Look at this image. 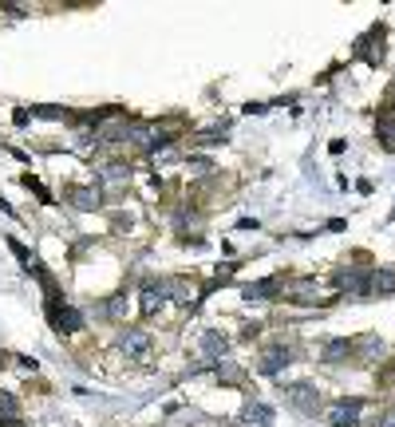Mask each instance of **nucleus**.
Masks as SVG:
<instances>
[{
	"mask_svg": "<svg viewBox=\"0 0 395 427\" xmlns=\"http://www.w3.org/2000/svg\"><path fill=\"white\" fill-rule=\"evenodd\" d=\"M379 427H395V408L384 411V419H379Z\"/></svg>",
	"mask_w": 395,
	"mask_h": 427,
	"instance_id": "obj_19",
	"label": "nucleus"
},
{
	"mask_svg": "<svg viewBox=\"0 0 395 427\" xmlns=\"http://www.w3.org/2000/svg\"><path fill=\"white\" fill-rule=\"evenodd\" d=\"M166 297L178 301V305H194L198 301V285L186 277H166Z\"/></svg>",
	"mask_w": 395,
	"mask_h": 427,
	"instance_id": "obj_9",
	"label": "nucleus"
},
{
	"mask_svg": "<svg viewBox=\"0 0 395 427\" xmlns=\"http://www.w3.org/2000/svg\"><path fill=\"white\" fill-rule=\"evenodd\" d=\"M115 344H119V353L123 356H130V360H143V356H147L150 353V333H147V328H119V340H115Z\"/></svg>",
	"mask_w": 395,
	"mask_h": 427,
	"instance_id": "obj_4",
	"label": "nucleus"
},
{
	"mask_svg": "<svg viewBox=\"0 0 395 427\" xmlns=\"http://www.w3.org/2000/svg\"><path fill=\"white\" fill-rule=\"evenodd\" d=\"M376 135H379V143H384V150H395V107H387V111H379Z\"/></svg>",
	"mask_w": 395,
	"mask_h": 427,
	"instance_id": "obj_14",
	"label": "nucleus"
},
{
	"mask_svg": "<svg viewBox=\"0 0 395 427\" xmlns=\"http://www.w3.org/2000/svg\"><path fill=\"white\" fill-rule=\"evenodd\" d=\"M372 293H395V270H372Z\"/></svg>",
	"mask_w": 395,
	"mask_h": 427,
	"instance_id": "obj_16",
	"label": "nucleus"
},
{
	"mask_svg": "<svg viewBox=\"0 0 395 427\" xmlns=\"http://www.w3.org/2000/svg\"><path fill=\"white\" fill-rule=\"evenodd\" d=\"M245 419H249V423H257V427H269V423H273V408H269V404H257V399H253V404L245 408Z\"/></svg>",
	"mask_w": 395,
	"mask_h": 427,
	"instance_id": "obj_17",
	"label": "nucleus"
},
{
	"mask_svg": "<svg viewBox=\"0 0 395 427\" xmlns=\"http://www.w3.org/2000/svg\"><path fill=\"white\" fill-rule=\"evenodd\" d=\"M202 348H206V364H218L221 356H226V348H230V340H226L218 328H210V333L202 336Z\"/></svg>",
	"mask_w": 395,
	"mask_h": 427,
	"instance_id": "obj_13",
	"label": "nucleus"
},
{
	"mask_svg": "<svg viewBox=\"0 0 395 427\" xmlns=\"http://www.w3.org/2000/svg\"><path fill=\"white\" fill-rule=\"evenodd\" d=\"M138 297H143V316H155L158 309H162V301H166V281H147Z\"/></svg>",
	"mask_w": 395,
	"mask_h": 427,
	"instance_id": "obj_10",
	"label": "nucleus"
},
{
	"mask_svg": "<svg viewBox=\"0 0 395 427\" xmlns=\"http://www.w3.org/2000/svg\"><path fill=\"white\" fill-rule=\"evenodd\" d=\"M384 353H387V344L379 340L376 333H364V336H356V340H352V356H356V360H364V364L379 360Z\"/></svg>",
	"mask_w": 395,
	"mask_h": 427,
	"instance_id": "obj_7",
	"label": "nucleus"
},
{
	"mask_svg": "<svg viewBox=\"0 0 395 427\" xmlns=\"http://www.w3.org/2000/svg\"><path fill=\"white\" fill-rule=\"evenodd\" d=\"M281 297V277L257 281V285H245V301H273Z\"/></svg>",
	"mask_w": 395,
	"mask_h": 427,
	"instance_id": "obj_12",
	"label": "nucleus"
},
{
	"mask_svg": "<svg viewBox=\"0 0 395 427\" xmlns=\"http://www.w3.org/2000/svg\"><path fill=\"white\" fill-rule=\"evenodd\" d=\"M285 399L296 411H304V416H316V411H321V388H316V384H289Z\"/></svg>",
	"mask_w": 395,
	"mask_h": 427,
	"instance_id": "obj_3",
	"label": "nucleus"
},
{
	"mask_svg": "<svg viewBox=\"0 0 395 427\" xmlns=\"http://www.w3.org/2000/svg\"><path fill=\"white\" fill-rule=\"evenodd\" d=\"M130 178V167H123V162H111V167L99 170V182L103 186H123Z\"/></svg>",
	"mask_w": 395,
	"mask_h": 427,
	"instance_id": "obj_15",
	"label": "nucleus"
},
{
	"mask_svg": "<svg viewBox=\"0 0 395 427\" xmlns=\"http://www.w3.org/2000/svg\"><path fill=\"white\" fill-rule=\"evenodd\" d=\"M360 411H364V399H336L328 408V423L332 427H356L360 423Z\"/></svg>",
	"mask_w": 395,
	"mask_h": 427,
	"instance_id": "obj_6",
	"label": "nucleus"
},
{
	"mask_svg": "<svg viewBox=\"0 0 395 427\" xmlns=\"http://www.w3.org/2000/svg\"><path fill=\"white\" fill-rule=\"evenodd\" d=\"M348 356H352V340H348V336H336V340H328L321 348V360L324 364H344Z\"/></svg>",
	"mask_w": 395,
	"mask_h": 427,
	"instance_id": "obj_11",
	"label": "nucleus"
},
{
	"mask_svg": "<svg viewBox=\"0 0 395 427\" xmlns=\"http://www.w3.org/2000/svg\"><path fill=\"white\" fill-rule=\"evenodd\" d=\"M289 364H293V344H273V348H265L261 353V360H257V372L261 376H277V372H285Z\"/></svg>",
	"mask_w": 395,
	"mask_h": 427,
	"instance_id": "obj_5",
	"label": "nucleus"
},
{
	"mask_svg": "<svg viewBox=\"0 0 395 427\" xmlns=\"http://www.w3.org/2000/svg\"><path fill=\"white\" fill-rule=\"evenodd\" d=\"M281 297H285V301H301V305L328 301V297H321V281H313V277H289V281H281Z\"/></svg>",
	"mask_w": 395,
	"mask_h": 427,
	"instance_id": "obj_2",
	"label": "nucleus"
},
{
	"mask_svg": "<svg viewBox=\"0 0 395 427\" xmlns=\"http://www.w3.org/2000/svg\"><path fill=\"white\" fill-rule=\"evenodd\" d=\"M0 411H4V419H16V411H20L16 396H9V392H0Z\"/></svg>",
	"mask_w": 395,
	"mask_h": 427,
	"instance_id": "obj_18",
	"label": "nucleus"
},
{
	"mask_svg": "<svg viewBox=\"0 0 395 427\" xmlns=\"http://www.w3.org/2000/svg\"><path fill=\"white\" fill-rule=\"evenodd\" d=\"M48 321H52V328L60 336L79 333V328H83V313H79V309H72L67 301H48Z\"/></svg>",
	"mask_w": 395,
	"mask_h": 427,
	"instance_id": "obj_1",
	"label": "nucleus"
},
{
	"mask_svg": "<svg viewBox=\"0 0 395 427\" xmlns=\"http://www.w3.org/2000/svg\"><path fill=\"white\" fill-rule=\"evenodd\" d=\"M64 194H67V202H72L75 210H95V206L103 202V190H99V186H67Z\"/></svg>",
	"mask_w": 395,
	"mask_h": 427,
	"instance_id": "obj_8",
	"label": "nucleus"
}]
</instances>
